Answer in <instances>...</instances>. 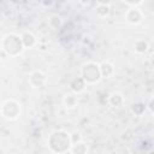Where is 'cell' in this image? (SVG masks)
<instances>
[{"instance_id": "6da1fadb", "label": "cell", "mask_w": 154, "mask_h": 154, "mask_svg": "<svg viewBox=\"0 0 154 154\" xmlns=\"http://www.w3.org/2000/svg\"><path fill=\"white\" fill-rule=\"evenodd\" d=\"M141 19H142V13H141V11L137 7H131V8L128 10V12H126V20L129 23L135 24V23L141 22Z\"/></svg>"}]
</instances>
